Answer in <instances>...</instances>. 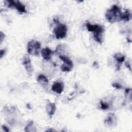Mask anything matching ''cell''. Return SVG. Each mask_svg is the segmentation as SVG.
I'll list each match as a JSON object with an SVG mask.
<instances>
[{"instance_id":"1","label":"cell","mask_w":132,"mask_h":132,"mask_svg":"<svg viewBox=\"0 0 132 132\" xmlns=\"http://www.w3.org/2000/svg\"><path fill=\"white\" fill-rule=\"evenodd\" d=\"M122 12L117 5H113L106 13V19L109 23L113 24L122 21Z\"/></svg>"},{"instance_id":"2","label":"cell","mask_w":132,"mask_h":132,"mask_svg":"<svg viewBox=\"0 0 132 132\" xmlns=\"http://www.w3.org/2000/svg\"><path fill=\"white\" fill-rule=\"evenodd\" d=\"M56 26L54 29L53 34L57 39H62L66 37L68 28L65 24L60 23L58 20L55 21Z\"/></svg>"},{"instance_id":"3","label":"cell","mask_w":132,"mask_h":132,"mask_svg":"<svg viewBox=\"0 0 132 132\" xmlns=\"http://www.w3.org/2000/svg\"><path fill=\"white\" fill-rule=\"evenodd\" d=\"M41 48V44L38 41L34 40L29 41L27 44V52L29 55L34 56H38L39 51Z\"/></svg>"},{"instance_id":"4","label":"cell","mask_w":132,"mask_h":132,"mask_svg":"<svg viewBox=\"0 0 132 132\" xmlns=\"http://www.w3.org/2000/svg\"><path fill=\"white\" fill-rule=\"evenodd\" d=\"M5 5L10 8H15L19 12L21 13H26V9L25 6L19 1H12V0H7L5 1Z\"/></svg>"},{"instance_id":"5","label":"cell","mask_w":132,"mask_h":132,"mask_svg":"<svg viewBox=\"0 0 132 132\" xmlns=\"http://www.w3.org/2000/svg\"><path fill=\"white\" fill-rule=\"evenodd\" d=\"M59 57L63 62L60 67L61 70L63 72H70L71 71L73 67L72 61L68 57L65 56H59Z\"/></svg>"},{"instance_id":"6","label":"cell","mask_w":132,"mask_h":132,"mask_svg":"<svg viewBox=\"0 0 132 132\" xmlns=\"http://www.w3.org/2000/svg\"><path fill=\"white\" fill-rule=\"evenodd\" d=\"M104 31V26L99 25L97 28L93 32V37L95 41L100 44H102L103 43V34Z\"/></svg>"},{"instance_id":"7","label":"cell","mask_w":132,"mask_h":132,"mask_svg":"<svg viewBox=\"0 0 132 132\" xmlns=\"http://www.w3.org/2000/svg\"><path fill=\"white\" fill-rule=\"evenodd\" d=\"M22 64L26 70V71L29 76H31L33 72V68L31 63L30 59L28 56L25 55L24 56L22 61Z\"/></svg>"},{"instance_id":"8","label":"cell","mask_w":132,"mask_h":132,"mask_svg":"<svg viewBox=\"0 0 132 132\" xmlns=\"http://www.w3.org/2000/svg\"><path fill=\"white\" fill-rule=\"evenodd\" d=\"M117 123V118L113 113H109L104 120V124L108 127H114Z\"/></svg>"},{"instance_id":"9","label":"cell","mask_w":132,"mask_h":132,"mask_svg":"<svg viewBox=\"0 0 132 132\" xmlns=\"http://www.w3.org/2000/svg\"><path fill=\"white\" fill-rule=\"evenodd\" d=\"M41 56L44 60H48L51 59L52 56L54 54V52L48 47H45L43 48L41 51Z\"/></svg>"},{"instance_id":"10","label":"cell","mask_w":132,"mask_h":132,"mask_svg":"<svg viewBox=\"0 0 132 132\" xmlns=\"http://www.w3.org/2000/svg\"><path fill=\"white\" fill-rule=\"evenodd\" d=\"M64 85L62 82L57 81L54 82L52 87V90L57 94H60L63 91Z\"/></svg>"},{"instance_id":"11","label":"cell","mask_w":132,"mask_h":132,"mask_svg":"<svg viewBox=\"0 0 132 132\" xmlns=\"http://www.w3.org/2000/svg\"><path fill=\"white\" fill-rule=\"evenodd\" d=\"M56 110V106L54 103L48 102L46 106V111L51 117H52L55 113Z\"/></svg>"},{"instance_id":"12","label":"cell","mask_w":132,"mask_h":132,"mask_svg":"<svg viewBox=\"0 0 132 132\" xmlns=\"http://www.w3.org/2000/svg\"><path fill=\"white\" fill-rule=\"evenodd\" d=\"M131 19V12L130 10L128 9H126L124 12H122V20L125 21H129Z\"/></svg>"},{"instance_id":"13","label":"cell","mask_w":132,"mask_h":132,"mask_svg":"<svg viewBox=\"0 0 132 132\" xmlns=\"http://www.w3.org/2000/svg\"><path fill=\"white\" fill-rule=\"evenodd\" d=\"M37 81L42 85H46L48 82V80L47 77L42 74L39 75L37 78Z\"/></svg>"},{"instance_id":"14","label":"cell","mask_w":132,"mask_h":132,"mask_svg":"<svg viewBox=\"0 0 132 132\" xmlns=\"http://www.w3.org/2000/svg\"><path fill=\"white\" fill-rule=\"evenodd\" d=\"M24 130L25 131H36V128L34 125V123L33 121H30L25 127L24 128Z\"/></svg>"},{"instance_id":"15","label":"cell","mask_w":132,"mask_h":132,"mask_svg":"<svg viewBox=\"0 0 132 132\" xmlns=\"http://www.w3.org/2000/svg\"><path fill=\"white\" fill-rule=\"evenodd\" d=\"M125 56L121 53H116L114 55V58L119 63H122L125 60Z\"/></svg>"},{"instance_id":"16","label":"cell","mask_w":132,"mask_h":132,"mask_svg":"<svg viewBox=\"0 0 132 132\" xmlns=\"http://www.w3.org/2000/svg\"><path fill=\"white\" fill-rule=\"evenodd\" d=\"M98 25H98V24L92 25L89 22L86 23V27H87V30L90 32H93L97 28Z\"/></svg>"},{"instance_id":"17","label":"cell","mask_w":132,"mask_h":132,"mask_svg":"<svg viewBox=\"0 0 132 132\" xmlns=\"http://www.w3.org/2000/svg\"><path fill=\"white\" fill-rule=\"evenodd\" d=\"M100 107L103 110H106L108 109L109 107V105L106 102H105L103 101H100Z\"/></svg>"},{"instance_id":"18","label":"cell","mask_w":132,"mask_h":132,"mask_svg":"<svg viewBox=\"0 0 132 132\" xmlns=\"http://www.w3.org/2000/svg\"><path fill=\"white\" fill-rule=\"evenodd\" d=\"M112 86L114 88H117L118 89H121L122 88V86L120 84H119L118 82H113V83H112Z\"/></svg>"},{"instance_id":"19","label":"cell","mask_w":132,"mask_h":132,"mask_svg":"<svg viewBox=\"0 0 132 132\" xmlns=\"http://www.w3.org/2000/svg\"><path fill=\"white\" fill-rule=\"evenodd\" d=\"M5 35L3 32H1L0 33V39H1V42H2L3 40V39L5 38Z\"/></svg>"},{"instance_id":"20","label":"cell","mask_w":132,"mask_h":132,"mask_svg":"<svg viewBox=\"0 0 132 132\" xmlns=\"http://www.w3.org/2000/svg\"><path fill=\"white\" fill-rule=\"evenodd\" d=\"M2 129H3V130L4 131H10L9 129L6 126H5V125H3L2 126Z\"/></svg>"},{"instance_id":"21","label":"cell","mask_w":132,"mask_h":132,"mask_svg":"<svg viewBox=\"0 0 132 132\" xmlns=\"http://www.w3.org/2000/svg\"><path fill=\"white\" fill-rule=\"evenodd\" d=\"M125 65L129 69V70L131 71V66H130V64L129 63V62L127 61L126 62H125Z\"/></svg>"},{"instance_id":"22","label":"cell","mask_w":132,"mask_h":132,"mask_svg":"<svg viewBox=\"0 0 132 132\" xmlns=\"http://www.w3.org/2000/svg\"><path fill=\"white\" fill-rule=\"evenodd\" d=\"M5 50H2L1 51V54H0V55H1V58L3 57L4 55L5 54Z\"/></svg>"}]
</instances>
